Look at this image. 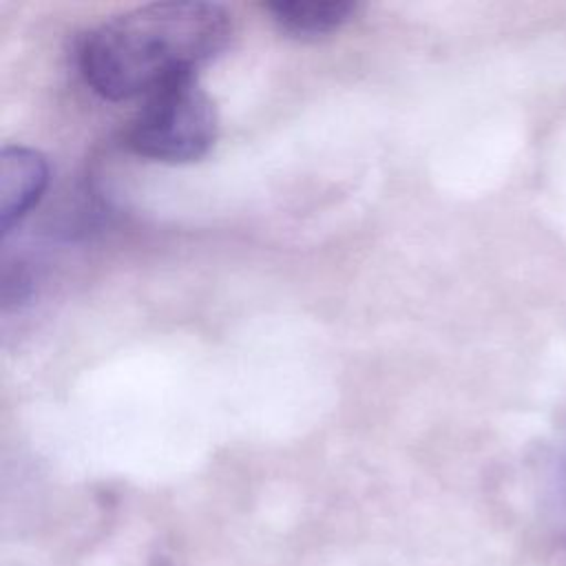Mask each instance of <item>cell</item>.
I'll return each instance as SVG.
<instances>
[{
  "mask_svg": "<svg viewBox=\"0 0 566 566\" xmlns=\"http://www.w3.org/2000/svg\"><path fill=\"white\" fill-rule=\"evenodd\" d=\"M230 38L228 13L212 2H155L119 13L82 42L80 69L106 99L148 97L195 77Z\"/></svg>",
  "mask_w": 566,
  "mask_h": 566,
  "instance_id": "obj_1",
  "label": "cell"
},
{
  "mask_svg": "<svg viewBox=\"0 0 566 566\" xmlns=\"http://www.w3.org/2000/svg\"><path fill=\"white\" fill-rule=\"evenodd\" d=\"M49 181L46 159L27 146L0 153V228L7 234L38 203Z\"/></svg>",
  "mask_w": 566,
  "mask_h": 566,
  "instance_id": "obj_3",
  "label": "cell"
},
{
  "mask_svg": "<svg viewBox=\"0 0 566 566\" xmlns=\"http://www.w3.org/2000/svg\"><path fill=\"white\" fill-rule=\"evenodd\" d=\"M272 20L281 31L296 38H321L349 22L358 2L352 0H276L268 2Z\"/></svg>",
  "mask_w": 566,
  "mask_h": 566,
  "instance_id": "obj_4",
  "label": "cell"
},
{
  "mask_svg": "<svg viewBox=\"0 0 566 566\" xmlns=\"http://www.w3.org/2000/svg\"><path fill=\"white\" fill-rule=\"evenodd\" d=\"M217 108L195 77L172 82L148 97L130 119L128 146L155 161H195L217 139Z\"/></svg>",
  "mask_w": 566,
  "mask_h": 566,
  "instance_id": "obj_2",
  "label": "cell"
}]
</instances>
